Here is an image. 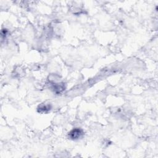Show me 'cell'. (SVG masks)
<instances>
[{"mask_svg": "<svg viewBox=\"0 0 158 158\" xmlns=\"http://www.w3.org/2000/svg\"><path fill=\"white\" fill-rule=\"evenodd\" d=\"M51 88L57 94H60L61 93L64 89H65V86L64 85V83H57L56 81H52L51 82Z\"/></svg>", "mask_w": 158, "mask_h": 158, "instance_id": "3957f363", "label": "cell"}, {"mask_svg": "<svg viewBox=\"0 0 158 158\" xmlns=\"http://www.w3.org/2000/svg\"><path fill=\"white\" fill-rule=\"evenodd\" d=\"M84 132L82 129L80 128H75L69 132L68 136L70 139L72 140H77L81 138Z\"/></svg>", "mask_w": 158, "mask_h": 158, "instance_id": "6da1fadb", "label": "cell"}, {"mask_svg": "<svg viewBox=\"0 0 158 158\" xmlns=\"http://www.w3.org/2000/svg\"><path fill=\"white\" fill-rule=\"evenodd\" d=\"M52 109V105L49 102H43L37 107V111L41 114H48Z\"/></svg>", "mask_w": 158, "mask_h": 158, "instance_id": "7a4b0ae2", "label": "cell"}]
</instances>
